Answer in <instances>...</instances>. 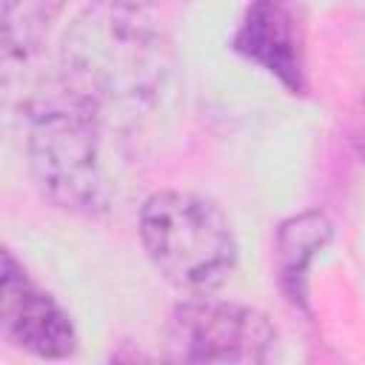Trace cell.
<instances>
[{
	"label": "cell",
	"instance_id": "obj_1",
	"mask_svg": "<svg viewBox=\"0 0 365 365\" xmlns=\"http://www.w3.org/2000/svg\"><path fill=\"white\" fill-rule=\"evenodd\" d=\"M23 120L29 168L43 197L80 217L106 214L111 185L103 168V106L57 77L29 97Z\"/></svg>",
	"mask_w": 365,
	"mask_h": 365
},
{
	"label": "cell",
	"instance_id": "obj_2",
	"mask_svg": "<svg viewBox=\"0 0 365 365\" xmlns=\"http://www.w3.org/2000/svg\"><path fill=\"white\" fill-rule=\"evenodd\" d=\"M60 77L103 111L108 103L143 100L163 77V37L143 17V6L128 0L86 9L63 40Z\"/></svg>",
	"mask_w": 365,
	"mask_h": 365
},
{
	"label": "cell",
	"instance_id": "obj_3",
	"mask_svg": "<svg viewBox=\"0 0 365 365\" xmlns=\"http://www.w3.org/2000/svg\"><path fill=\"white\" fill-rule=\"evenodd\" d=\"M140 242L151 265L188 297H205L237 268V237L222 208L194 191L165 188L140 208Z\"/></svg>",
	"mask_w": 365,
	"mask_h": 365
},
{
	"label": "cell",
	"instance_id": "obj_4",
	"mask_svg": "<svg viewBox=\"0 0 365 365\" xmlns=\"http://www.w3.org/2000/svg\"><path fill=\"white\" fill-rule=\"evenodd\" d=\"M277 345L279 334L262 311L208 294L177 302L168 319V348L180 362L259 365L277 356Z\"/></svg>",
	"mask_w": 365,
	"mask_h": 365
},
{
	"label": "cell",
	"instance_id": "obj_5",
	"mask_svg": "<svg viewBox=\"0 0 365 365\" xmlns=\"http://www.w3.org/2000/svg\"><path fill=\"white\" fill-rule=\"evenodd\" d=\"M231 48L271 74L288 94L308 91L305 17L294 0H251L231 37Z\"/></svg>",
	"mask_w": 365,
	"mask_h": 365
},
{
	"label": "cell",
	"instance_id": "obj_6",
	"mask_svg": "<svg viewBox=\"0 0 365 365\" xmlns=\"http://www.w3.org/2000/svg\"><path fill=\"white\" fill-rule=\"evenodd\" d=\"M0 319L6 339L34 356L66 359L77 351V328L68 311L26 274L11 251H3Z\"/></svg>",
	"mask_w": 365,
	"mask_h": 365
},
{
	"label": "cell",
	"instance_id": "obj_7",
	"mask_svg": "<svg viewBox=\"0 0 365 365\" xmlns=\"http://www.w3.org/2000/svg\"><path fill=\"white\" fill-rule=\"evenodd\" d=\"M334 240V222L322 211H302L279 222L274 237V274L282 297L302 314H311L308 271L314 257Z\"/></svg>",
	"mask_w": 365,
	"mask_h": 365
},
{
	"label": "cell",
	"instance_id": "obj_8",
	"mask_svg": "<svg viewBox=\"0 0 365 365\" xmlns=\"http://www.w3.org/2000/svg\"><path fill=\"white\" fill-rule=\"evenodd\" d=\"M60 0H3L6 17V60L31 57L51 26Z\"/></svg>",
	"mask_w": 365,
	"mask_h": 365
},
{
	"label": "cell",
	"instance_id": "obj_9",
	"mask_svg": "<svg viewBox=\"0 0 365 365\" xmlns=\"http://www.w3.org/2000/svg\"><path fill=\"white\" fill-rule=\"evenodd\" d=\"M128 3H134V6H148V3H154V0H128Z\"/></svg>",
	"mask_w": 365,
	"mask_h": 365
},
{
	"label": "cell",
	"instance_id": "obj_10",
	"mask_svg": "<svg viewBox=\"0 0 365 365\" xmlns=\"http://www.w3.org/2000/svg\"><path fill=\"white\" fill-rule=\"evenodd\" d=\"M362 143H365V131H362Z\"/></svg>",
	"mask_w": 365,
	"mask_h": 365
}]
</instances>
